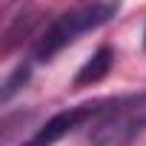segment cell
I'll return each instance as SVG.
<instances>
[{
    "label": "cell",
    "mask_w": 146,
    "mask_h": 146,
    "mask_svg": "<svg viewBox=\"0 0 146 146\" xmlns=\"http://www.w3.org/2000/svg\"><path fill=\"white\" fill-rule=\"evenodd\" d=\"M146 129V92L106 103L95 117L92 143L95 146H120Z\"/></svg>",
    "instance_id": "cell-2"
},
{
    "label": "cell",
    "mask_w": 146,
    "mask_h": 146,
    "mask_svg": "<svg viewBox=\"0 0 146 146\" xmlns=\"http://www.w3.org/2000/svg\"><path fill=\"white\" fill-rule=\"evenodd\" d=\"M106 109V103H83V106H72V109H63L57 112L54 117H49L23 146H54L57 140H63L66 135H72L80 123L86 120H95L100 112Z\"/></svg>",
    "instance_id": "cell-3"
},
{
    "label": "cell",
    "mask_w": 146,
    "mask_h": 146,
    "mask_svg": "<svg viewBox=\"0 0 146 146\" xmlns=\"http://www.w3.org/2000/svg\"><path fill=\"white\" fill-rule=\"evenodd\" d=\"M112 60H115L112 49H109V46H100V49L83 63V69L75 75V86H89V83L103 80V78L109 75V69H112Z\"/></svg>",
    "instance_id": "cell-4"
},
{
    "label": "cell",
    "mask_w": 146,
    "mask_h": 146,
    "mask_svg": "<svg viewBox=\"0 0 146 146\" xmlns=\"http://www.w3.org/2000/svg\"><path fill=\"white\" fill-rule=\"evenodd\" d=\"M115 12H117V0H92V3H83L78 9L63 12L37 37V43H35V60H40V63L52 60L60 49H66L69 43H75L83 32H92V29L103 26L106 20H112Z\"/></svg>",
    "instance_id": "cell-1"
}]
</instances>
